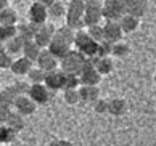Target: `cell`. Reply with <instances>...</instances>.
<instances>
[{
	"label": "cell",
	"mask_w": 156,
	"mask_h": 146,
	"mask_svg": "<svg viewBox=\"0 0 156 146\" xmlns=\"http://www.w3.org/2000/svg\"><path fill=\"white\" fill-rule=\"evenodd\" d=\"M34 68V63L31 60H27V58L21 56L18 58V60H15L13 64H11V72L16 74V75H27L29 74V71Z\"/></svg>",
	"instance_id": "15"
},
{
	"label": "cell",
	"mask_w": 156,
	"mask_h": 146,
	"mask_svg": "<svg viewBox=\"0 0 156 146\" xmlns=\"http://www.w3.org/2000/svg\"><path fill=\"white\" fill-rule=\"evenodd\" d=\"M103 34H105V40L111 43H116L122 39L124 32L119 26V21H106L103 26Z\"/></svg>",
	"instance_id": "11"
},
{
	"label": "cell",
	"mask_w": 156,
	"mask_h": 146,
	"mask_svg": "<svg viewBox=\"0 0 156 146\" xmlns=\"http://www.w3.org/2000/svg\"><path fill=\"white\" fill-rule=\"evenodd\" d=\"M47 146H74L71 141H68V140H55V141L48 143Z\"/></svg>",
	"instance_id": "41"
},
{
	"label": "cell",
	"mask_w": 156,
	"mask_h": 146,
	"mask_svg": "<svg viewBox=\"0 0 156 146\" xmlns=\"http://www.w3.org/2000/svg\"><path fill=\"white\" fill-rule=\"evenodd\" d=\"M51 55H53L56 60H63L69 51H71V45H68V43H65V42H61V40H56V39H53L51 40V43L48 45V48H47Z\"/></svg>",
	"instance_id": "14"
},
{
	"label": "cell",
	"mask_w": 156,
	"mask_h": 146,
	"mask_svg": "<svg viewBox=\"0 0 156 146\" xmlns=\"http://www.w3.org/2000/svg\"><path fill=\"white\" fill-rule=\"evenodd\" d=\"M85 61H87V58L80 53L79 50H73L71 48V51H69V53L60 61L61 63L60 66H61L63 72L79 75L80 71H82V68H84V64H85Z\"/></svg>",
	"instance_id": "2"
},
{
	"label": "cell",
	"mask_w": 156,
	"mask_h": 146,
	"mask_svg": "<svg viewBox=\"0 0 156 146\" xmlns=\"http://www.w3.org/2000/svg\"><path fill=\"white\" fill-rule=\"evenodd\" d=\"M13 60H11V55L7 51L3 43H0V69H10Z\"/></svg>",
	"instance_id": "30"
},
{
	"label": "cell",
	"mask_w": 156,
	"mask_h": 146,
	"mask_svg": "<svg viewBox=\"0 0 156 146\" xmlns=\"http://www.w3.org/2000/svg\"><path fill=\"white\" fill-rule=\"evenodd\" d=\"M138 24H140V19L135 18V16H132V15H127V13L119 19V26H121L124 34H130V32L137 31Z\"/></svg>",
	"instance_id": "18"
},
{
	"label": "cell",
	"mask_w": 156,
	"mask_h": 146,
	"mask_svg": "<svg viewBox=\"0 0 156 146\" xmlns=\"http://www.w3.org/2000/svg\"><path fill=\"white\" fill-rule=\"evenodd\" d=\"M65 72L61 69H55V71H50L45 74V80L44 84L45 87L50 90V92H55V90H63L65 89Z\"/></svg>",
	"instance_id": "7"
},
{
	"label": "cell",
	"mask_w": 156,
	"mask_h": 146,
	"mask_svg": "<svg viewBox=\"0 0 156 146\" xmlns=\"http://www.w3.org/2000/svg\"><path fill=\"white\" fill-rule=\"evenodd\" d=\"M61 2H63V0H61Z\"/></svg>",
	"instance_id": "47"
},
{
	"label": "cell",
	"mask_w": 156,
	"mask_h": 146,
	"mask_svg": "<svg viewBox=\"0 0 156 146\" xmlns=\"http://www.w3.org/2000/svg\"><path fill=\"white\" fill-rule=\"evenodd\" d=\"M27 95L36 104H47L50 100V90L45 87V84H32Z\"/></svg>",
	"instance_id": "9"
},
{
	"label": "cell",
	"mask_w": 156,
	"mask_h": 146,
	"mask_svg": "<svg viewBox=\"0 0 156 146\" xmlns=\"http://www.w3.org/2000/svg\"><path fill=\"white\" fill-rule=\"evenodd\" d=\"M16 137V132L8 128L5 124H0V144L2 143H11Z\"/></svg>",
	"instance_id": "32"
},
{
	"label": "cell",
	"mask_w": 156,
	"mask_h": 146,
	"mask_svg": "<svg viewBox=\"0 0 156 146\" xmlns=\"http://www.w3.org/2000/svg\"><path fill=\"white\" fill-rule=\"evenodd\" d=\"M154 85H156V75H154Z\"/></svg>",
	"instance_id": "44"
},
{
	"label": "cell",
	"mask_w": 156,
	"mask_h": 146,
	"mask_svg": "<svg viewBox=\"0 0 156 146\" xmlns=\"http://www.w3.org/2000/svg\"><path fill=\"white\" fill-rule=\"evenodd\" d=\"M129 51H130V47L127 45L126 42H122V40H119V42L116 43H113V56H116V58H124L129 55Z\"/></svg>",
	"instance_id": "29"
},
{
	"label": "cell",
	"mask_w": 156,
	"mask_h": 146,
	"mask_svg": "<svg viewBox=\"0 0 156 146\" xmlns=\"http://www.w3.org/2000/svg\"><path fill=\"white\" fill-rule=\"evenodd\" d=\"M5 125H7L8 128H11L13 132L18 133L20 130L24 128V119H23V116L18 114L16 111H15V113L11 111L10 116H8V119H7V122H5Z\"/></svg>",
	"instance_id": "23"
},
{
	"label": "cell",
	"mask_w": 156,
	"mask_h": 146,
	"mask_svg": "<svg viewBox=\"0 0 156 146\" xmlns=\"http://www.w3.org/2000/svg\"><path fill=\"white\" fill-rule=\"evenodd\" d=\"M13 89H15V92L18 93V96H20V95H27V93H29L31 85L26 84V82H15L13 84Z\"/></svg>",
	"instance_id": "38"
},
{
	"label": "cell",
	"mask_w": 156,
	"mask_h": 146,
	"mask_svg": "<svg viewBox=\"0 0 156 146\" xmlns=\"http://www.w3.org/2000/svg\"><path fill=\"white\" fill-rule=\"evenodd\" d=\"M63 15L66 16L65 3H63L61 0H55V2L48 7V16H51V18H60V16H63Z\"/></svg>",
	"instance_id": "27"
},
{
	"label": "cell",
	"mask_w": 156,
	"mask_h": 146,
	"mask_svg": "<svg viewBox=\"0 0 156 146\" xmlns=\"http://www.w3.org/2000/svg\"><path fill=\"white\" fill-rule=\"evenodd\" d=\"M34 2H39V3H42V5H45V7L48 8L50 5H51V3L55 2V0H34Z\"/></svg>",
	"instance_id": "42"
},
{
	"label": "cell",
	"mask_w": 156,
	"mask_h": 146,
	"mask_svg": "<svg viewBox=\"0 0 156 146\" xmlns=\"http://www.w3.org/2000/svg\"><path fill=\"white\" fill-rule=\"evenodd\" d=\"M94 109H95V113H98V114H105V113H108V101L106 100H97L95 103H94Z\"/></svg>",
	"instance_id": "39"
},
{
	"label": "cell",
	"mask_w": 156,
	"mask_h": 146,
	"mask_svg": "<svg viewBox=\"0 0 156 146\" xmlns=\"http://www.w3.org/2000/svg\"><path fill=\"white\" fill-rule=\"evenodd\" d=\"M94 64H95V69L98 72H100V75H106L113 71V60L109 56H103V58H94Z\"/></svg>",
	"instance_id": "21"
},
{
	"label": "cell",
	"mask_w": 156,
	"mask_h": 146,
	"mask_svg": "<svg viewBox=\"0 0 156 146\" xmlns=\"http://www.w3.org/2000/svg\"><path fill=\"white\" fill-rule=\"evenodd\" d=\"M18 26V36L27 42V40H34V36H36L37 26L32 24V23H23V24H16Z\"/></svg>",
	"instance_id": "22"
},
{
	"label": "cell",
	"mask_w": 156,
	"mask_h": 146,
	"mask_svg": "<svg viewBox=\"0 0 156 146\" xmlns=\"http://www.w3.org/2000/svg\"><path fill=\"white\" fill-rule=\"evenodd\" d=\"M103 18L101 13H84V24L87 27L100 24V19Z\"/></svg>",
	"instance_id": "36"
},
{
	"label": "cell",
	"mask_w": 156,
	"mask_h": 146,
	"mask_svg": "<svg viewBox=\"0 0 156 146\" xmlns=\"http://www.w3.org/2000/svg\"><path fill=\"white\" fill-rule=\"evenodd\" d=\"M101 10L103 2H100V0H87L85 2V13H101Z\"/></svg>",
	"instance_id": "35"
},
{
	"label": "cell",
	"mask_w": 156,
	"mask_h": 146,
	"mask_svg": "<svg viewBox=\"0 0 156 146\" xmlns=\"http://www.w3.org/2000/svg\"><path fill=\"white\" fill-rule=\"evenodd\" d=\"M27 18H29V23H32V24L42 26L47 23L48 8L42 3H39V2H34L29 7V11H27Z\"/></svg>",
	"instance_id": "6"
},
{
	"label": "cell",
	"mask_w": 156,
	"mask_h": 146,
	"mask_svg": "<svg viewBox=\"0 0 156 146\" xmlns=\"http://www.w3.org/2000/svg\"><path fill=\"white\" fill-rule=\"evenodd\" d=\"M58 61L60 60H56V58L50 53V51L47 48H44L42 51H40V55L37 58V68H40L42 71L45 72H50V71H55V69H58Z\"/></svg>",
	"instance_id": "10"
},
{
	"label": "cell",
	"mask_w": 156,
	"mask_h": 146,
	"mask_svg": "<svg viewBox=\"0 0 156 146\" xmlns=\"http://www.w3.org/2000/svg\"><path fill=\"white\" fill-rule=\"evenodd\" d=\"M84 13H85V2L84 0H69L66 7V26L73 31L84 29Z\"/></svg>",
	"instance_id": "1"
},
{
	"label": "cell",
	"mask_w": 156,
	"mask_h": 146,
	"mask_svg": "<svg viewBox=\"0 0 156 146\" xmlns=\"http://www.w3.org/2000/svg\"><path fill=\"white\" fill-rule=\"evenodd\" d=\"M24 40H23L20 36H16L13 37L11 40H8L7 43H5V48H7V51L10 55H13V53H23V47H24Z\"/></svg>",
	"instance_id": "26"
},
{
	"label": "cell",
	"mask_w": 156,
	"mask_h": 146,
	"mask_svg": "<svg viewBox=\"0 0 156 146\" xmlns=\"http://www.w3.org/2000/svg\"><path fill=\"white\" fill-rule=\"evenodd\" d=\"M66 74V72H65ZM80 87V79L76 74H66L65 75V89L63 90H69V89H79Z\"/></svg>",
	"instance_id": "34"
},
{
	"label": "cell",
	"mask_w": 156,
	"mask_h": 146,
	"mask_svg": "<svg viewBox=\"0 0 156 146\" xmlns=\"http://www.w3.org/2000/svg\"><path fill=\"white\" fill-rule=\"evenodd\" d=\"M18 21V13L13 8H5L0 11V24L2 26H16Z\"/></svg>",
	"instance_id": "24"
},
{
	"label": "cell",
	"mask_w": 156,
	"mask_h": 146,
	"mask_svg": "<svg viewBox=\"0 0 156 146\" xmlns=\"http://www.w3.org/2000/svg\"><path fill=\"white\" fill-rule=\"evenodd\" d=\"M55 31L56 27L50 23H45L42 26H37V31H36V36H34V40L36 43L40 45V48H48V45L51 43V40L55 37Z\"/></svg>",
	"instance_id": "5"
},
{
	"label": "cell",
	"mask_w": 156,
	"mask_h": 146,
	"mask_svg": "<svg viewBox=\"0 0 156 146\" xmlns=\"http://www.w3.org/2000/svg\"><path fill=\"white\" fill-rule=\"evenodd\" d=\"M18 36V26H2L0 24V43H7L8 40Z\"/></svg>",
	"instance_id": "25"
},
{
	"label": "cell",
	"mask_w": 156,
	"mask_h": 146,
	"mask_svg": "<svg viewBox=\"0 0 156 146\" xmlns=\"http://www.w3.org/2000/svg\"><path fill=\"white\" fill-rule=\"evenodd\" d=\"M74 37H76V31H73L69 26H61L55 31V37L56 40H61L68 45H74Z\"/></svg>",
	"instance_id": "17"
},
{
	"label": "cell",
	"mask_w": 156,
	"mask_h": 146,
	"mask_svg": "<svg viewBox=\"0 0 156 146\" xmlns=\"http://www.w3.org/2000/svg\"><path fill=\"white\" fill-rule=\"evenodd\" d=\"M79 79H80V85H98L101 80V75L100 72L95 69V64L92 60H87L82 68V71L79 74Z\"/></svg>",
	"instance_id": "4"
},
{
	"label": "cell",
	"mask_w": 156,
	"mask_h": 146,
	"mask_svg": "<svg viewBox=\"0 0 156 146\" xmlns=\"http://www.w3.org/2000/svg\"><path fill=\"white\" fill-rule=\"evenodd\" d=\"M45 74H47L45 71H42V69L37 68V66H34L31 71H29V74H27V79H29L31 85H32V84H44Z\"/></svg>",
	"instance_id": "28"
},
{
	"label": "cell",
	"mask_w": 156,
	"mask_h": 146,
	"mask_svg": "<svg viewBox=\"0 0 156 146\" xmlns=\"http://www.w3.org/2000/svg\"><path fill=\"white\" fill-rule=\"evenodd\" d=\"M8 8V0H0V11Z\"/></svg>",
	"instance_id": "43"
},
{
	"label": "cell",
	"mask_w": 156,
	"mask_h": 146,
	"mask_svg": "<svg viewBox=\"0 0 156 146\" xmlns=\"http://www.w3.org/2000/svg\"><path fill=\"white\" fill-rule=\"evenodd\" d=\"M127 111V101L122 100V98H113V100L108 101V113L111 116H122Z\"/></svg>",
	"instance_id": "19"
},
{
	"label": "cell",
	"mask_w": 156,
	"mask_h": 146,
	"mask_svg": "<svg viewBox=\"0 0 156 146\" xmlns=\"http://www.w3.org/2000/svg\"><path fill=\"white\" fill-rule=\"evenodd\" d=\"M13 108H15V111L18 114H21L23 117L24 116H31V114H34L36 113V109H37V104L34 103L31 98H29V95H20L18 98L15 100V104H13Z\"/></svg>",
	"instance_id": "8"
},
{
	"label": "cell",
	"mask_w": 156,
	"mask_h": 146,
	"mask_svg": "<svg viewBox=\"0 0 156 146\" xmlns=\"http://www.w3.org/2000/svg\"><path fill=\"white\" fill-rule=\"evenodd\" d=\"M18 98V93L15 92L13 85L11 87H7V89H3L0 92V106H5V108H10L15 104V100Z\"/></svg>",
	"instance_id": "20"
},
{
	"label": "cell",
	"mask_w": 156,
	"mask_h": 146,
	"mask_svg": "<svg viewBox=\"0 0 156 146\" xmlns=\"http://www.w3.org/2000/svg\"><path fill=\"white\" fill-rule=\"evenodd\" d=\"M10 113H11V109H10V108L0 106V124H5V122H7Z\"/></svg>",
	"instance_id": "40"
},
{
	"label": "cell",
	"mask_w": 156,
	"mask_h": 146,
	"mask_svg": "<svg viewBox=\"0 0 156 146\" xmlns=\"http://www.w3.org/2000/svg\"><path fill=\"white\" fill-rule=\"evenodd\" d=\"M87 32L92 40H95V42H103L105 40V34H103V26L97 24V26H92V27H87Z\"/></svg>",
	"instance_id": "33"
},
{
	"label": "cell",
	"mask_w": 156,
	"mask_h": 146,
	"mask_svg": "<svg viewBox=\"0 0 156 146\" xmlns=\"http://www.w3.org/2000/svg\"><path fill=\"white\" fill-rule=\"evenodd\" d=\"M42 50L44 48H40V45L36 43V40H27L24 43V47H23V56L27 58V60H31L32 63H36Z\"/></svg>",
	"instance_id": "16"
},
{
	"label": "cell",
	"mask_w": 156,
	"mask_h": 146,
	"mask_svg": "<svg viewBox=\"0 0 156 146\" xmlns=\"http://www.w3.org/2000/svg\"><path fill=\"white\" fill-rule=\"evenodd\" d=\"M154 96H156V90H154Z\"/></svg>",
	"instance_id": "45"
},
{
	"label": "cell",
	"mask_w": 156,
	"mask_h": 146,
	"mask_svg": "<svg viewBox=\"0 0 156 146\" xmlns=\"http://www.w3.org/2000/svg\"><path fill=\"white\" fill-rule=\"evenodd\" d=\"M63 98L65 101L69 104V106H74L80 101V95H79V89H69V90H65L63 93Z\"/></svg>",
	"instance_id": "31"
},
{
	"label": "cell",
	"mask_w": 156,
	"mask_h": 146,
	"mask_svg": "<svg viewBox=\"0 0 156 146\" xmlns=\"http://www.w3.org/2000/svg\"><path fill=\"white\" fill-rule=\"evenodd\" d=\"M124 8H126L127 15H132V16L140 19L147 13L148 2L147 0H124Z\"/></svg>",
	"instance_id": "12"
},
{
	"label": "cell",
	"mask_w": 156,
	"mask_h": 146,
	"mask_svg": "<svg viewBox=\"0 0 156 146\" xmlns=\"http://www.w3.org/2000/svg\"><path fill=\"white\" fill-rule=\"evenodd\" d=\"M85 2H87V0H85Z\"/></svg>",
	"instance_id": "46"
},
{
	"label": "cell",
	"mask_w": 156,
	"mask_h": 146,
	"mask_svg": "<svg viewBox=\"0 0 156 146\" xmlns=\"http://www.w3.org/2000/svg\"><path fill=\"white\" fill-rule=\"evenodd\" d=\"M126 15L124 0H105L103 2L101 16L106 21H119Z\"/></svg>",
	"instance_id": "3"
},
{
	"label": "cell",
	"mask_w": 156,
	"mask_h": 146,
	"mask_svg": "<svg viewBox=\"0 0 156 146\" xmlns=\"http://www.w3.org/2000/svg\"><path fill=\"white\" fill-rule=\"evenodd\" d=\"M113 53V43L108 42V40H103V42L98 43V58L103 56H109Z\"/></svg>",
	"instance_id": "37"
},
{
	"label": "cell",
	"mask_w": 156,
	"mask_h": 146,
	"mask_svg": "<svg viewBox=\"0 0 156 146\" xmlns=\"http://www.w3.org/2000/svg\"><path fill=\"white\" fill-rule=\"evenodd\" d=\"M79 95H80V101L95 103L97 100H100V89H98V85H80Z\"/></svg>",
	"instance_id": "13"
}]
</instances>
